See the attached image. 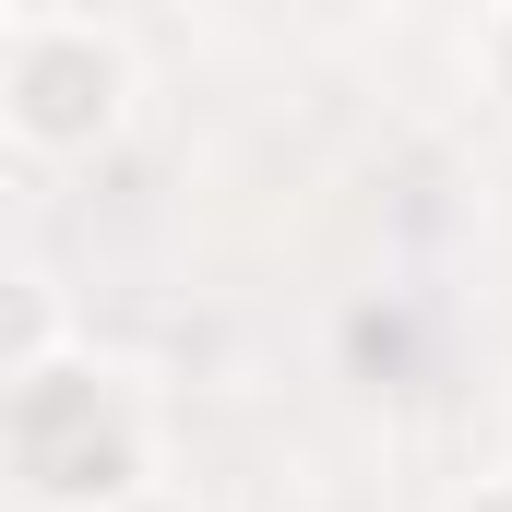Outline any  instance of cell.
I'll return each mask as SVG.
<instances>
[{
  "label": "cell",
  "mask_w": 512,
  "mask_h": 512,
  "mask_svg": "<svg viewBox=\"0 0 512 512\" xmlns=\"http://www.w3.org/2000/svg\"><path fill=\"white\" fill-rule=\"evenodd\" d=\"M12 120L24 131H84L120 108V48L108 36H84V24H24L12 36Z\"/></svg>",
  "instance_id": "cell-1"
}]
</instances>
